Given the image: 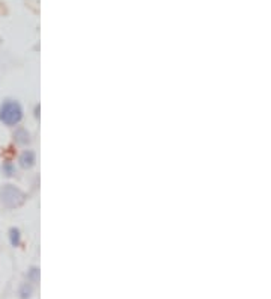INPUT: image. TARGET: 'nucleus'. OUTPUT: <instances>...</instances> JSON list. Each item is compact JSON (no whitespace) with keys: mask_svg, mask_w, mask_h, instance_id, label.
I'll return each mask as SVG.
<instances>
[{"mask_svg":"<svg viewBox=\"0 0 271 299\" xmlns=\"http://www.w3.org/2000/svg\"><path fill=\"white\" fill-rule=\"evenodd\" d=\"M23 118V109L20 103L8 100L0 106V121L5 122L6 126H15Z\"/></svg>","mask_w":271,"mask_h":299,"instance_id":"obj_1","label":"nucleus"},{"mask_svg":"<svg viewBox=\"0 0 271 299\" xmlns=\"http://www.w3.org/2000/svg\"><path fill=\"white\" fill-rule=\"evenodd\" d=\"M0 197H2L3 204H6L8 207H17L24 201V194L21 192L20 189L14 187L11 184L5 186L0 192Z\"/></svg>","mask_w":271,"mask_h":299,"instance_id":"obj_2","label":"nucleus"},{"mask_svg":"<svg viewBox=\"0 0 271 299\" xmlns=\"http://www.w3.org/2000/svg\"><path fill=\"white\" fill-rule=\"evenodd\" d=\"M33 163H35V153L30 151V150H27V151H24L20 157V165L23 168H30Z\"/></svg>","mask_w":271,"mask_h":299,"instance_id":"obj_3","label":"nucleus"},{"mask_svg":"<svg viewBox=\"0 0 271 299\" xmlns=\"http://www.w3.org/2000/svg\"><path fill=\"white\" fill-rule=\"evenodd\" d=\"M11 243L14 245V247H17V245L20 243V233H18V230H15V228L11 230Z\"/></svg>","mask_w":271,"mask_h":299,"instance_id":"obj_4","label":"nucleus"}]
</instances>
